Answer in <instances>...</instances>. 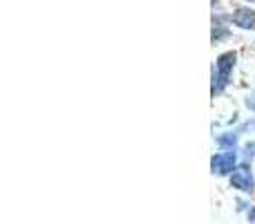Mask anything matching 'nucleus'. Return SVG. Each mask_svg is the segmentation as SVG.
Returning <instances> with one entry per match:
<instances>
[{
  "instance_id": "nucleus-1",
  "label": "nucleus",
  "mask_w": 255,
  "mask_h": 224,
  "mask_svg": "<svg viewBox=\"0 0 255 224\" xmlns=\"http://www.w3.org/2000/svg\"><path fill=\"white\" fill-rule=\"evenodd\" d=\"M235 58H238V54L235 52H226V54H222V56L217 58L215 76H213V94H220L222 90H224V85L229 83V74H231V70H233V65H235Z\"/></svg>"
},
{
  "instance_id": "nucleus-2",
  "label": "nucleus",
  "mask_w": 255,
  "mask_h": 224,
  "mask_svg": "<svg viewBox=\"0 0 255 224\" xmlns=\"http://www.w3.org/2000/svg\"><path fill=\"white\" fill-rule=\"evenodd\" d=\"M235 162H238V155H235L233 150H229V153H217L215 157L211 159V168L217 175H229V173L233 171Z\"/></svg>"
},
{
  "instance_id": "nucleus-3",
  "label": "nucleus",
  "mask_w": 255,
  "mask_h": 224,
  "mask_svg": "<svg viewBox=\"0 0 255 224\" xmlns=\"http://www.w3.org/2000/svg\"><path fill=\"white\" fill-rule=\"evenodd\" d=\"M231 184H233L235 189L244 191V193L253 191V175H251V171H249L247 166H242V168H238V171H233V175H231Z\"/></svg>"
},
{
  "instance_id": "nucleus-4",
  "label": "nucleus",
  "mask_w": 255,
  "mask_h": 224,
  "mask_svg": "<svg viewBox=\"0 0 255 224\" xmlns=\"http://www.w3.org/2000/svg\"><path fill=\"white\" fill-rule=\"evenodd\" d=\"M233 22L242 29H255V11L253 9H238L233 13Z\"/></svg>"
},
{
  "instance_id": "nucleus-5",
  "label": "nucleus",
  "mask_w": 255,
  "mask_h": 224,
  "mask_svg": "<svg viewBox=\"0 0 255 224\" xmlns=\"http://www.w3.org/2000/svg\"><path fill=\"white\" fill-rule=\"evenodd\" d=\"M217 141H220L222 146H235L238 137H235V135H224V137H217Z\"/></svg>"
},
{
  "instance_id": "nucleus-6",
  "label": "nucleus",
  "mask_w": 255,
  "mask_h": 224,
  "mask_svg": "<svg viewBox=\"0 0 255 224\" xmlns=\"http://www.w3.org/2000/svg\"><path fill=\"white\" fill-rule=\"evenodd\" d=\"M247 150H249V155H255V144H249Z\"/></svg>"
},
{
  "instance_id": "nucleus-7",
  "label": "nucleus",
  "mask_w": 255,
  "mask_h": 224,
  "mask_svg": "<svg viewBox=\"0 0 255 224\" xmlns=\"http://www.w3.org/2000/svg\"><path fill=\"white\" fill-rule=\"evenodd\" d=\"M247 106L251 108V110H255V99H249V101H247Z\"/></svg>"
},
{
  "instance_id": "nucleus-8",
  "label": "nucleus",
  "mask_w": 255,
  "mask_h": 224,
  "mask_svg": "<svg viewBox=\"0 0 255 224\" xmlns=\"http://www.w3.org/2000/svg\"><path fill=\"white\" fill-rule=\"evenodd\" d=\"M251 2H255V0H251Z\"/></svg>"
}]
</instances>
